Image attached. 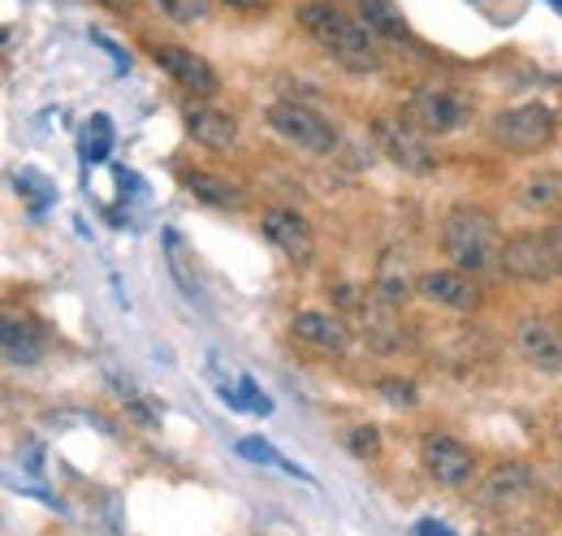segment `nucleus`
<instances>
[{
    "mask_svg": "<svg viewBox=\"0 0 562 536\" xmlns=\"http://www.w3.org/2000/svg\"><path fill=\"white\" fill-rule=\"evenodd\" d=\"M420 468L428 471V480L441 484V489H468V484L476 480V455H472V446H463L459 437L432 428V433H424V442H420Z\"/></svg>",
    "mask_w": 562,
    "mask_h": 536,
    "instance_id": "0eeeda50",
    "label": "nucleus"
},
{
    "mask_svg": "<svg viewBox=\"0 0 562 536\" xmlns=\"http://www.w3.org/2000/svg\"><path fill=\"white\" fill-rule=\"evenodd\" d=\"M546 4H554V9H559V13H562V0H546Z\"/></svg>",
    "mask_w": 562,
    "mask_h": 536,
    "instance_id": "72a5a7b5",
    "label": "nucleus"
},
{
    "mask_svg": "<svg viewBox=\"0 0 562 536\" xmlns=\"http://www.w3.org/2000/svg\"><path fill=\"white\" fill-rule=\"evenodd\" d=\"M221 4H229V9H238V13H265L273 0H221Z\"/></svg>",
    "mask_w": 562,
    "mask_h": 536,
    "instance_id": "c756f323",
    "label": "nucleus"
},
{
    "mask_svg": "<svg viewBox=\"0 0 562 536\" xmlns=\"http://www.w3.org/2000/svg\"><path fill=\"white\" fill-rule=\"evenodd\" d=\"M376 394L385 402H394V406H416V402H420L416 381H407V377H381V381H376Z\"/></svg>",
    "mask_w": 562,
    "mask_h": 536,
    "instance_id": "5701e85b",
    "label": "nucleus"
},
{
    "mask_svg": "<svg viewBox=\"0 0 562 536\" xmlns=\"http://www.w3.org/2000/svg\"><path fill=\"white\" fill-rule=\"evenodd\" d=\"M0 350H4V364H9V368H35V364H40V355H44V342H40V330H35L31 321L4 316Z\"/></svg>",
    "mask_w": 562,
    "mask_h": 536,
    "instance_id": "dca6fc26",
    "label": "nucleus"
},
{
    "mask_svg": "<svg viewBox=\"0 0 562 536\" xmlns=\"http://www.w3.org/2000/svg\"><path fill=\"white\" fill-rule=\"evenodd\" d=\"M234 450H238V459H251V464H273V468L281 464L278 450H273L269 442H260V437H243Z\"/></svg>",
    "mask_w": 562,
    "mask_h": 536,
    "instance_id": "bb28decb",
    "label": "nucleus"
},
{
    "mask_svg": "<svg viewBox=\"0 0 562 536\" xmlns=\"http://www.w3.org/2000/svg\"><path fill=\"white\" fill-rule=\"evenodd\" d=\"M156 66L165 69L187 96H200V100H212L216 91H221V78H216V69L195 53V48H182V44H156Z\"/></svg>",
    "mask_w": 562,
    "mask_h": 536,
    "instance_id": "9b49d317",
    "label": "nucleus"
},
{
    "mask_svg": "<svg viewBox=\"0 0 562 536\" xmlns=\"http://www.w3.org/2000/svg\"><path fill=\"white\" fill-rule=\"evenodd\" d=\"M497 268L515 281H550V277H559L562 256L554 252L550 234H515L502 243Z\"/></svg>",
    "mask_w": 562,
    "mask_h": 536,
    "instance_id": "6e6552de",
    "label": "nucleus"
},
{
    "mask_svg": "<svg viewBox=\"0 0 562 536\" xmlns=\"http://www.w3.org/2000/svg\"><path fill=\"white\" fill-rule=\"evenodd\" d=\"M416 294L432 308H446V312H476L485 303L476 272H463V268H428L416 277Z\"/></svg>",
    "mask_w": 562,
    "mask_h": 536,
    "instance_id": "9d476101",
    "label": "nucleus"
},
{
    "mask_svg": "<svg viewBox=\"0 0 562 536\" xmlns=\"http://www.w3.org/2000/svg\"><path fill=\"white\" fill-rule=\"evenodd\" d=\"M407 122L424 131L428 138L437 134H454L463 131L468 122H472V104L463 100V96H454V91H446V87H432V82H424L416 87L412 96H407Z\"/></svg>",
    "mask_w": 562,
    "mask_h": 536,
    "instance_id": "423d86ee",
    "label": "nucleus"
},
{
    "mask_svg": "<svg viewBox=\"0 0 562 536\" xmlns=\"http://www.w3.org/2000/svg\"><path fill=\"white\" fill-rule=\"evenodd\" d=\"M165 252H169V268H173V277H178V286L187 290V294H195V277L187 272V256H182V238L169 230L165 234Z\"/></svg>",
    "mask_w": 562,
    "mask_h": 536,
    "instance_id": "a878e982",
    "label": "nucleus"
},
{
    "mask_svg": "<svg viewBox=\"0 0 562 536\" xmlns=\"http://www.w3.org/2000/svg\"><path fill=\"white\" fill-rule=\"evenodd\" d=\"M238 390H243V399H247V411H256V415H269V411H273V399H269L251 377H243Z\"/></svg>",
    "mask_w": 562,
    "mask_h": 536,
    "instance_id": "cd10ccee",
    "label": "nucleus"
},
{
    "mask_svg": "<svg viewBox=\"0 0 562 536\" xmlns=\"http://www.w3.org/2000/svg\"><path fill=\"white\" fill-rule=\"evenodd\" d=\"M100 4H109V9H117V13H131V9H135V0H100Z\"/></svg>",
    "mask_w": 562,
    "mask_h": 536,
    "instance_id": "2f4dec72",
    "label": "nucleus"
},
{
    "mask_svg": "<svg viewBox=\"0 0 562 536\" xmlns=\"http://www.w3.org/2000/svg\"><path fill=\"white\" fill-rule=\"evenodd\" d=\"M559 187H562L559 178H537V182H528V187H524V196H519V200L528 203V208H550V203L562 200Z\"/></svg>",
    "mask_w": 562,
    "mask_h": 536,
    "instance_id": "b1692460",
    "label": "nucleus"
},
{
    "mask_svg": "<svg viewBox=\"0 0 562 536\" xmlns=\"http://www.w3.org/2000/svg\"><path fill=\"white\" fill-rule=\"evenodd\" d=\"M342 446L351 450L355 459H363V464H368V459H376V455H381V428H376V424H355V428L342 433Z\"/></svg>",
    "mask_w": 562,
    "mask_h": 536,
    "instance_id": "412c9836",
    "label": "nucleus"
},
{
    "mask_svg": "<svg viewBox=\"0 0 562 536\" xmlns=\"http://www.w3.org/2000/svg\"><path fill=\"white\" fill-rule=\"evenodd\" d=\"M91 44H100V48L113 57V66H117V69H131V57H126V53H122V48H117V44H113L104 31H91Z\"/></svg>",
    "mask_w": 562,
    "mask_h": 536,
    "instance_id": "c85d7f7f",
    "label": "nucleus"
},
{
    "mask_svg": "<svg viewBox=\"0 0 562 536\" xmlns=\"http://www.w3.org/2000/svg\"><path fill=\"white\" fill-rule=\"evenodd\" d=\"M13 182H18V191H22V196H31V200H35V203H31L35 212H44L48 203L57 200V191H53V182H44V178H35V174H18Z\"/></svg>",
    "mask_w": 562,
    "mask_h": 536,
    "instance_id": "393cba45",
    "label": "nucleus"
},
{
    "mask_svg": "<svg viewBox=\"0 0 562 536\" xmlns=\"http://www.w3.org/2000/svg\"><path fill=\"white\" fill-rule=\"evenodd\" d=\"M165 18H173L178 26H195L212 18V0H156Z\"/></svg>",
    "mask_w": 562,
    "mask_h": 536,
    "instance_id": "4be33fe9",
    "label": "nucleus"
},
{
    "mask_svg": "<svg viewBox=\"0 0 562 536\" xmlns=\"http://www.w3.org/2000/svg\"><path fill=\"white\" fill-rule=\"evenodd\" d=\"M554 131H559V118L550 104H515L490 122V138L506 152H541Z\"/></svg>",
    "mask_w": 562,
    "mask_h": 536,
    "instance_id": "20e7f679",
    "label": "nucleus"
},
{
    "mask_svg": "<svg viewBox=\"0 0 562 536\" xmlns=\"http://www.w3.org/2000/svg\"><path fill=\"white\" fill-rule=\"evenodd\" d=\"M290 334L299 337L303 346L321 350V355H347L351 350V330L329 312H299L290 321Z\"/></svg>",
    "mask_w": 562,
    "mask_h": 536,
    "instance_id": "ddd939ff",
    "label": "nucleus"
},
{
    "mask_svg": "<svg viewBox=\"0 0 562 536\" xmlns=\"http://www.w3.org/2000/svg\"><path fill=\"white\" fill-rule=\"evenodd\" d=\"M182 122H187V134L200 147H209V152H229L234 138H238V122L229 113L212 109V104H187L182 109Z\"/></svg>",
    "mask_w": 562,
    "mask_h": 536,
    "instance_id": "4468645a",
    "label": "nucleus"
},
{
    "mask_svg": "<svg viewBox=\"0 0 562 536\" xmlns=\"http://www.w3.org/2000/svg\"><path fill=\"white\" fill-rule=\"evenodd\" d=\"M537 493H541V480L532 476L528 464H497V468L476 484L472 506H476L481 515H510V511L528 506Z\"/></svg>",
    "mask_w": 562,
    "mask_h": 536,
    "instance_id": "39448f33",
    "label": "nucleus"
},
{
    "mask_svg": "<svg viewBox=\"0 0 562 536\" xmlns=\"http://www.w3.org/2000/svg\"><path fill=\"white\" fill-rule=\"evenodd\" d=\"M372 134H376V143H381V152L398 165V169H407V174H437V156H432V147H428V134L416 131L412 122H398V118H372Z\"/></svg>",
    "mask_w": 562,
    "mask_h": 536,
    "instance_id": "1a4fd4ad",
    "label": "nucleus"
},
{
    "mask_svg": "<svg viewBox=\"0 0 562 536\" xmlns=\"http://www.w3.org/2000/svg\"><path fill=\"white\" fill-rule=\"evenodd\" d=\"M416 533H450V528H446V524H437V520H420V524H416Z\"/></svg>",
    "mask_w": 562,
    "mask_h": 536,
    "instance_id": "7c9ffc66",
    "label": "nucleus"
},
{
    "mask_svg": "<svg viewBox=\"0 0 562 536\" xmlns=\"http://www.w3.org/2000/svg\"><path fill=\"white\" fill-rule=\"evenodd\" d=\"M412 281H407V268L398 265V256H385L381 268H376V277H372V286H368V294L376 299V303H385V308H398L403 312V303L412 299Z\"/></svg>",
    "mask_w": 562,
    "mask_h": 536,
    "instance_id": "a211bd4d",
    "label": "nucleus"
},
{
    "mask_svg": "<svg viewBox=\"0 0 562 536\" xmlns=\"http://www.w3.org/2000/svg\"><path fill=\"white\" fill-rule=\"evenodd\" d=\"M519 350L532 368L550 372V377H562V330H554L550 321H524L519 325Z\"/></svg>",
    "mask_w": 562,
    "mask_h": 536,
    "instance_id": "2eb2a0df",
    "label": "nucleus"
},
{
    "mask_svg": "<svg viewBox=\"0 0 562 536\" xmlns=\"http://www.w3.org/2000/svg\"><path fill=\"white\" fill-rule=\"evenodd\" d=\"M182 187L200 203H209V208H243V203H247V191H243L234 178L209 174V169H191V174L182 178Z\"/></svg>",
    "mask_w": 562,
    "mask_h": 536,
    "instance_id": "f3484780",
    "label": "nucleus"
},
{
    "mask_svg": "<svg viewBox=\"0 0 562 536\" xmlns=\"http://www.w3.org/2000/svg\"><path fill=\"white\" fill-rule=\"evenodd\" d=\"M359 18L368 22L372 35H385V40H407V18L394 0H359Z\"/></svg>",
    "mask_w": 562,
    "mask_h": 536,
    "instance_id": "6ab92c4d",
    "label": "nucleus"
},
{
    "mask_svg": "<svg viewBox=\"0 0 562 536\" xmlns=\"http://www.w3.org/2000/svg\"><path fill=\"white\" fill-rule=\"evenodd\" d=\"M299 26L351 74H372L381 66V53H376V40L368 31L363 18H351L338 9V0H312V4H299Z\"/></svg>",
    "mask_w": 562,
    "mask_h": 536,
    "instance_id": "f257e3e1",
    "label": "nucleus"
},
{
    "mask_svg": "<svg viewBox=\"0 0 562 536\" xmlns=\"http://www.w3.org/2000/svg\"><path fill=\"white\" fill-rule=\"evenodd\" d=\"M109 152H113V122L104 113H95L87 122V131H82V160L100 165V160H109Z\"/></svg>",
    "mask_w": 562,
    "mask_h": 536,
    "instance_id": "aec40b11",
    "label": "nucleus"
},
{
    "mask_svg": "<svg viewBox=\"0 0 562 536\" xmlns=\"http://www.w3.org/2000/svg\"><path fill=\"white\" fill-rule=\"evenodd\" d=\"M546 234H550V243H554V252H559V256H562V221H559V225H550Z\"/></svg>",
    "mask_w": 562,
    "mask_h": 536,
    "instance_id": "473e14b6",
    "label": "nucleus"
},
{
    "mask_svg": "<svg viewBox=\"0 0 562 536\" xmlns=\"http://www.w3.org/2000/svg\"><path fill=\"white\" fill-rule=\"evenodd\" d=\"M265 122H269V131L285 138L290 147H303V152H316V156H329V152H338V131H334V122H325L321 113H312L307 104H299V100H278V104H269L265 109Z\"/></svg>",
    "mask_w": 562,
    "mask_h": 536,
    "instance_id": "7ed1b4c3",
    "label": "nucleus"
},
{
    "mask_svg": "<svg viewBox=\"0 0 562 536\" xmlns=\"http://www.w3.org/2000/svg\"><path fill=\"white\" fill-rule=\"evenodd\" d=\"M260 230H265V238L278 247L285 260H294V265H312V256H316V238H312V225H307L299 212H290V208H269V212L260 216Z\"/></svg>",
    "mask_w": 562,
    "mask_h": 536,
    "instance_id": "f8f14e48",
    "label": "nucleus"
},
{
    "mask_svg": "<svg viewBox=\"0 0 562 536\" xmlns=\"http://www.w3.org/2000/svg\"><path fill=\"white\" fill-rule=\"evenodd\" d=\"M441 252L446 260H454V268L463 272H490L497 268L502 256V234H497V221L481 208H450L446 221H441Z\"/></svg>",
    "mask_w": 562,
    "mask_h": 536,
    "instance_id": "f03ea898",
    "label": "nucleus"
}]
</instances>
